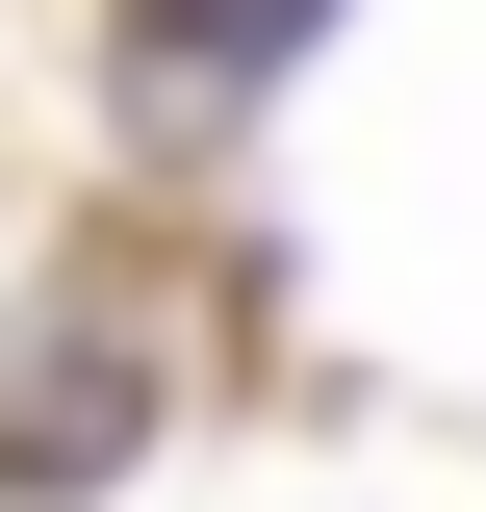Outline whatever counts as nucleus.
<instances>
[{"label":"nucleus","instance_id":"1","mask_svg":"<svg viewBox=\"0 0 486 512\" xmlns=\"http://www.w3.org/2000/svg\"><path fill=\"white\" fill-rule=\"evenodd\" d=\"M128 436H154V333L128 308H26V359H0V487H103Z\"/></svg>","mask_w":486,"mask_h":512},{"label":"nucleus","instance_id":"2","mask_svg":"<svg viewBox=\"0 0 486 512\" xmlns=\"http://www.w3.org/2000/svg\"><path fill=\"white\" fill-rule=\"evenodd\" d=\"M307 0H128V52H154V103H231L256 52H282Z\"/></svg>","mask_w":486,"mask_h":512}]
</instances>
